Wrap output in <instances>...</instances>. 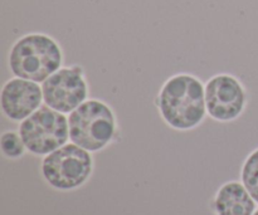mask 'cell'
I'll use <instances>...</instances> for the list:
<instances>
[{"label":"cell","mask_w":258,"mask_h":215,"mask_svg":"<svg viewBox=\"0 0 258 215\" xmlns=\"http://www.w3.org/2000/svg\"><path fill=\"white\" fill-rule=\"evenodd\" d=\"M155 102L161 118L174 130H191L208 115L206 87L198 77L188 73H178L166 80Z\"/></svg>","instance_id":"6da1fadb"},{"label":"cell","mask_w":258,"mask_h":215,"mask_svg":"<svg viewBox=\"0 0 258 215\" xmlns=\"http://www.w3.org/2000/svg\"><path fill=\"white\" fill-rule=\"evenodd\" d=\"M59 43L44 33H28L18 38L8 53V67L14 77L43 83L62 68Z\"/></svg>","instance_id":"7a4b0ae2"},{"label":"cell","mask_w":258,"mask_h":215,"mask_svg":"<svg viewBox=\"0 0 258 215\" xmlns=\"http://www.w3.org/2000/svg\"><path fill=\"white\" fill-rule=\"evenodd\" d=\"M68 125L71 141L90 153L106 148L113 140L117 130L112 108L96 98L85 101L71 112Z\"/></svg>","instance_id":"3957f363"},{"label":"cell","mask_w":258,"mask_h":215,"mask_svg":"<svg viewBox=\"0 0 258 215\" xmlns=\"http://www.w3.org/2000/svg\"><path fill=\"white\" fill-rule=\"evenodd\" d=\"M18 132L28 151L34 155H48L67 144L70 138L68 117L49 106L42 105L20 122Z\"/></svg>","instance_id":"277c9868"},{"label":"cell","mask_w":258,"mask_h":215,"mask_svg":"<svg viewBox=\"0 0 258 215\" xmlns=\"http://www.w3.org/2000/svg\"><path fill=\"white\" fill-rule=\"evenodd\" d=\"M93 161L90 151L76 144H66L45 155L42 173L50 186L59 190H72L87 181Z\"/></svg>","instance_id":"5b68a950"},{"label":"cell","mask_w":258,"mask_h":215,"mask_svg":"<svg viewBox=\"0 0 258 215\" xmlns=\"http://www.w3.org/2000/svg\"><path fill=\"white\" fill-rule=\"evenodd\" d=\"M44 105L60 113H71L88 100V86L82 68L62 67L42 83Z\"/></svg>","instance_id":"8992f818"},{"label":"cell","mask_w":258,"mask_h":215,"mask_svg":"<svg viewBox=\"0 0 258 215\" xmlns=\"http://www.w3.org/2000/svg\"><path fill=\"white\" fill-rule=\"evenodd\" d=\"M206 87L207 113L219 122H229L243 113L247 105V92L234 76L221 73L209 78Z\"/></svg>","instance_id":"52a82bcc"},{"label":"cell","mask_w":258,"mask_h":215,"mask_svg":"<svg viewBox=\"0 0 258 215\" xmlns=\"http://www.w3.org/2000/svg\"><path fill=\"white\" fill-rule=\"evenodd\" d=\"M44 103L42 86L33 81L13 77L3 85L0 106L10 121L22 122Z\"/></svg>","instance_id":"ba28073f"},{"label":"cell","mask_w":258,"mask_h":215,"mask_svg":"<svg viewBox=\"0 0 258 215\" xmlns=\"http://www.w3.org/2000/svg\"><path fill=\"white\" fill-rule=\"evenodd\" d=\"M217 215H253L256 201L243 184L227 183L214 199Z\"/></svg>","instance_id":"9c48e42d"},{"label":"cell","mask_w":258,"mask_h":215,"mask_svg":"<svg viewBox=\"0 0 258 215\" xmlns=\"http://www.w3.org/2000/svg\"><path fill=\"white\" fill-rule=\"evenodd\" d=\"M242 183L258 204V149L244 161L242 169Z\"/></svg>","instance_id":"30bf717a"},{"label":"cell","mask_w":258,"mask_h":215,"mask_svg":"<svg viewBox=\"0 0 258 215\" xmlns=\"http://www.w3.org/2000/svg\"><path fill=\"white\" fill-rule=\"evenodd\" d=\"M0 148L3 154L9 159H17L24 154L25 145L19 132L15 131H5L0 137Z\"/></svg>","instance_id":"8fae6325"},{"label":"cell","mask_w":258,"mask_h":215,"mask_svg":"<svg viewBox=\"0 0 258 215\" xmlns=\"http://www.w3.org/2000/svg\"><path fill=\"white\" fill-rule=\"evenodd\" d=\"M253 215H258V209H257V210H256V211H254V213H253Z\"/></svg>","instance_id":"7c38bea8"}]
</instances>
